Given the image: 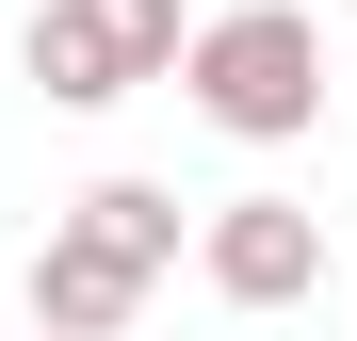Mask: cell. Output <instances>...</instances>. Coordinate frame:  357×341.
Wrapping results in <instances>:
<instances>
[{
    "label": "cell",
    "instance_id": "6",
    "mask_svg": "<svg viewBox=\"0 0 357 341\" xmlns=\"http://www.w3.org/2000/svg\"><path fill=\"white\" fill-rule=\"evenodd\" d=\"M33 341H49V325H33Z\"/></svg>",
    "mask_w": 357,
    "mask_h": 341
},
{
    "label": "cell",
    "instance_id": "5",
    "mask_svg": "<svg viewBox=\"0 0 357 341\" xmlns=\"http://www.w3.org/2000/svg\"><path fill=\"white\" fill-rule=\"evenodd\" d=\"M66 227H98V244L130 260V276H178V195H162V179H98Z\"/></svg>",
    "mask_w": 357,
    "mask_h": 341
},
{
    "label": "cell",
    "instance_id": "2",
    "mask_svg": "<svg viewBox=\"0 0 357 341\" xmlns=\"http://www.w3.org/2000/svg\"><path fill=\"white\" fill-rule=\"evenodd\" d=\"M33 98L49 114H114V98H146L178 82V0H33Z\"/></svg>",
    "mask_w": 357,
    "mask_h": 341
},
{
    "label": "cell",
    "instance_id": "3",
    "mask_svg": "<svg viewBox=\"0 0 357 341\" xmlns=\"http://www.w3.org/2000/svg\"><path fill=\"white\" fill-rule=\"evenodd\" d=\"M195 276H211L227 309H309L325 293V211L309 195H227L195 227Z\"/></svg>",
    "mask_w": 357,
    "mask_h": 341
},
{
    "label": "cell",
    "instance_id": "1",
    "mask_svg": "<svg viewBox=\"0 0 357 341\" xmlns=\"http://www.w3.org/2000/svg\"><path fill=\"white\" fill-rule=\"evenodd\" d=\"M178 82H195V114L227 146H309L325 130V33H309V0H227V17L178 33Z\"/></svg>",
    "mask_w": 357,
    "mask_h": 341
},
{
    "label": "cell",
    "instance_id": "4",
    "mask_svg": "<svg viewBox=\"0 0 357 341\" xmlns=\"http://www.w3.org/2000/svg\"><path fill=\"white\" fill-rule=\"evenodd\" d=\"M146 293H162V276H130L98 227L49 211V244H33V325H49V341H130V309H146Z\"/></svg>",
    "mask_w": 357,
    "mask_h": 341
}]
</instances>
